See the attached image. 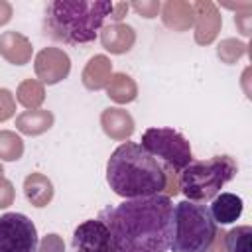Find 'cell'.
Returning a JSON list of instances; mask_svg holds the SVG:
<instances>
[{
  "label": "cell",
  "mask_w": 252,
  "mask_h": 252,
  "mask_svg": "<svg viewBox=\"0 0 252 252\" xmlns=\"http://www.w3.org/2000/svg\"><path fill=\"white\" fill-rule=\"evenodd\" d=\"M12 16V6L8 2H0V24H6Z\"/></svg>",
  "instance_id": "4316f807"
},
{
  "label": "cell",
  "mask_w": 252,
  "mask_h": 252,
  "mask_svg": "<svg viewBox=\"0 0 252 252\" xmlns=\"http://www.w3.org/2000/svg\"><path fill=\"white\" fill-rule=\"evenodd\" d=\"M0 53L14 65H24L32 57V43L18 32H4L0 35Z\"/></svg>",
  "instance_id": "4fadbf2b"
},
{
  "label": "cell",
  "mask_w": 252,
  "mask_h": 252,
  "mask_svg": "<svg viewBox=\"0 0 252 252\" xmlns=\"http://www.w3.org/2000/svg\"><path fill=\"white\" fill-rule=\"evenodd\" d=\"M118 252H167L173 228V203L167 195L126 199L104 213Z\"/></svg>",
  "instance_id": "6da1fadb"
},
{
  "label": "cell",
  "mask_w": 252,
  "mask_h": 252,
  "mask_svg": "<svg viewBox=\"0 0 252 252\" xmlns=\"http://www.w3.org/2000/svg\"><path fill=\"white\" fill-rule=\"evenodd\" d=\"M134 10L140 12L144 18H154L159 10V4L158 2H142V4H134Z\"/></svg>",
  "instance_id": "484cf974"
},
{
  "label": "cell",
  "mask_w": 252,
  "mask_h": 252,
  "mask_svg": "<svg viewBox=\"0 0 252 252\" xmlns=\"http://www.w3.org/2000/svg\"><path fill=\"white\" fill-rule=\"evenodd\" d=\"M124 12H128V4H118V6L112 8V14H110V16H112L114 20H120Z\"/></svg>",
  "instance_id": "83f0119b"
},
{
  "label": "cell",
  "mask_w": 252,
  "mask_h": 252,
  "mask_svg": "<svg viewBox=\"0 0 252 252\" xmlns=\"http://www.w3.org/2000/svg\"><path fill=\"white\" fill-rule=\"evenodd\" d=\"M24 193L33 207H45L53 197V185L45 175L30 173L24 181Z\"/></svg>",
  "instance_id": "9a60e30c"
},
{
  "label": "cell",
  "mask_w": 252,
  "mask_h": 252,
  "mask_svg": "<svg viewBox=\"0 0 252 252\" xmlns=\"http://www.w3.org/2000/svg\"><path fill=\"white\" fill-rule=\"evenodd\" d=\"M112 73V67H110V61L104 57V55H94L87 67H85V73H83V83L87 89H102L108 81H110V75Z\"/></svg>",
  "instance_id": "e0dca14e"
},
{
  "label": "cell",
  "mask_w": 252,
  "mask_h": 252,
  "mask_svg": "<svg viewBox=\"0 0 252 252\" xmlns=\"http://www.w3.org/2000/svg\"><path fill=\"white\" fill-rule=\"evenodd\" d=\"M165 173H181L193 161V152L183 134L173 128H148L140 144Z\"/></svg>",
  "instance_id": "8992f818"
},
{
  "label": "cell",
  "mask_w": 252,
  "mask_h": 252,
  "mask_svg": "<svg viewBox=\"0 0 252 252\" xmlns=\"http://www.w3.org/2000/svg\"><path fill=\"white\" fill-rule=\"evenodd\" d=\"M100 124L102 130L106 132V136H110L112 140H126L132 136L134 132V120L132 116L122 110V108H106L100 114Z\"/></svg>",
  "instance_id": "7c38bea8"
},
{
  "label": "cell",
  "mask_w": 252,
  "mask_h": 252,
  "mask_svg": "<svg viewBox=\"0 0 252 252\" xmlns=\"http://www.w3.org/2000/svg\"><path fill=\"white\" fill-rule=\"evenodd\" d=\"M100 41H102L104 49H108L110 53H126L132 49V45L136 41V33L130 26L116 22V24L102 28Z\"/></svg>",
  "instance_id": "8fae6325"
},
{
  "label": "cell",
  "mask_w": 252,
  "mask_h": 252,
  "mask_svg": "<svg viewBox=\"0 0 252 252\" xmlns=\"http://www.w3.org/2000/svg\"><path fill=\"white\" fill-rule=\"evenodd\" d=\"M106 93H108V96L112 100H116L120 104L122 102H130V100L136 98V85L128 75L116 73V75L110 77V81L106 85Z\"/></svg>",
  "instance_id": "ac0fdd59"
},
{
  "label": "cell",
  "mask_w": 252,
  "mask_h": 252,
  "mask_svg": "<svg viewBox=\"0 0 252 252\" xmlns=\"http://www.w3.org/2000/svg\"><path fill=\"white\" fill-rule=\"evenodd\" d=\"M215 240L217 222L207 205L187 199L173 205L171 252H211Z\"/></svg>",
  "instance_id": "277c9868"
},
{
  "label": "cell",
  "mask_w": 252,
  "mask_h": 252,
  "mask_svg": "<svg viewBox=\"0 0 252 252\" xmlns=\"http://www.w3.org/2000/svg\"><path fill=\"white\" fill-rule=\"evenodd\" d=\"M244 203L234 193H219L209 207V213L217 224H230L240 219Z\"/></svg>",
  "instance_id": "30bf717a"
},
{
  "label": "cell",
  "mask_w": 252,
  "mask_h": 252,
  "mask_svg": "<svg viewBox=\"0 0 252 252\" xmlns=\"http://www.w3.org/2000/svg\"><path fill=\"white\" fill-rule=\"evenodd\" d=\"M199 8L205 12H197L193 8V16H197V41L199 43H211L220 28V16L211 2H199Z\"/></svg>",
  "instance_id": "5bb4252c"
},
{
  "label": "cell",
  "mask_w": 252,
  "mask_h": 252,
  "mask_svg": "<svg viewBox=\"0 0 252 252\" xmlns=\"http://www.w3.org/2000/svg\"><path fill=\"white\" fill-rule=\"evenodd\" d=\"M14 201V191H12V183L8 179H4L0 175V209L8 207Z\"/></svg>",
  "instance_id": "d4e9b609"
},
{
  "label": "cell",
  "mask_w": 252,
  "mask_h": 252,
  "mask_svg": "<svg viewBox=\"0 0 252 252\" xmlns=\"http://www.w3.org/2000/svg\"><path fill=\"white\" fill-rule=\"evenodd\" d=\"M37 252H65V246L57 234H47V236H43Z\"/></svg>",
  "instance_id": "cb8c5ba5"
},
{
  "label": "cell",
  "mask_w": 252,
  "mask_h": 252,
  "mask_svg": "<svg viewBox=\"0 0 252 252\" xmlns=\"http://www.w3.org/2000/svg\"><path fill=\"white\" fill-rule=\"evenodd\" d=\"M24 154V142L18 134L14 132H0V159H6V161H14V159H20Z\"/></svg>",
  "instance_id": "44dd1931"
},
{
  "label": "cell",
  "mask_w": 252,
  "mask_h": 252,
  "mask_svg": "<svg viewBox=\"0 0 252 252\" xmlns=\"http://www.w3.org/2000/svg\"><path fill=\"white\" fill-rule=\"evenodd\" d=\"M0 252H37V230L22 213L0 215Z\"/></svg>",
  "instance_id": "52a82bcc"
},
{
  "label": "cell",
  "mask_w": 252,
  "mask_h": 252,
  "mask_svg": "<svg viewBox=\"0 0 252 252\" xmlns=\"http://www.w3.org/2000/svg\"><path fill=\"white\" fill-rule=\"evenodd\" d=\"M18 100L26 106V108H32L35 110L41 102H43V87L41 83L33 81V79H28L24 81L20 87H18Z\"/></svg>",
  "instance_id": "ffe728a7"
},
{
  "label": "cell",
  "mask_w": 252,
  "mask_h": 252,
  "mask_svg": "<svg viewBox=\"0 0 252 252\" xmlns=\"http://www.w3.org/2000/svg\"><path fill=\"white\" fill-rule=\"evenodd\" d=\"M236 161L230 156H215L209 159H193L179 173V191L187 201L215 199L222 185L236 175Z\"/></svg>",
  "instance_id": "5b68a950"
},
{
  "label": "cell",
  "mask_w": 252,
  "mask_h": 252,
  "mask_svg": "<svg viewBox=\"0 0 252 252\" xmlns=\"http://www.w3.org/2000/svg\"><path fill=\"white\" fill-rule=\"evenodd\" d=\"M51 124H53V114L49 110H41V108L26 110L16 118L18 130L28 136H37V134L49 130Z\"/></svg>",
  "instance_id": "2e32d148"
},
{
  "label": "cell",
  "mask_w": 252,
  "mask_h": 252,
  "mask_svg": "<svg viewBox=\"0 0 252 252\" xmlns=\"http://www.w3.org/2000/svg\"><path fill=\"white\" fill-rule=\"evenodd\" d=\"M69 55L57 47H45L35 57V75L39 77L41 83L55 85L69 75Z\"/></svg>",
  "instance_id": "9c48e42d"
},
{
  "label": "cell",
  "mask_w": 252,
  "mask_h": 252,
  "mask_svg": "<svg viewBox=\"0 0 252 252\" xmlns=\"http://www.w3.org/2000/svg\"><path fill=\"white\" fill-rule=\"evenodd\" d=\"M0 175H2V165H0Z\"/></svg>",
  "instance_id": "f1b7e54d"
},
{
  "label": "cell",
  "mask_w": 252,
  "mask_h": 252,
  "mask_svg": "<svg viewBox=\"0 0 252 252\" xmlns=\"http://www.w3.org/2000/svg\"><path fill=\"white\" fill-rule=\"evenodd\" d=\"M14 108H16V102L12 93L8 89H0V122L8 120L14 114Z\"/></svg>",
  "instance_id": "603a6c76"
},
{
  "label": "cell",
  "mask_w": 252,
  "mask_h": 252,
  "mask_svg": "<svg viewBox=\"0 0 252 252\" xmlns=\"http://www.w3.org/2000/svg\"><path fill=\"white\" fill-rule=\"evenodd\" d=\"M106 181L124 199L150 197L167 191V173L136 142L120 144L108 158Z\"/></svg>",
  "instance_id": "7a4b0ae2"
},
{
  "label": "cell",
  "mask_w": 252,
  "mask_h": 252,
  "mask_svg": "<svg viewBox=\"0 0 252 252\" xmlns=\"http://www.w3.org/2000/svg\"><path fill=\"white\" fill-rule=\"evenodd\" d=\"M75 252H118L112 234L102 219H89L73 232Z\"/></svg>",
  "instance_id": "ba28073f"
},
{
  "label": "cell",
  "mask_w": 252,
  "mask_h": 252,
  "mask_svg": "<svg viewBox=\"0 0 252 252\" xmlns=\"http://www.w3.org/2000/svg\"><path fill=\"white\" fill-rule=\"evenodd\" d=\"M112 2L98 0H55L45 10V33L71 45L91 43L112 14Z\"/></svg>",
  "instance_id": "3957f363"
},
{
  "label": "cell",
  "mask_w": 252,
  "mask_h": 252,
  "mask_svg": "<svg viewBox=\"0 0 252 252\" xmlns=\"http://www.w3.org/2000/svg\"><path fill=\"white\" fill-rule=\"evenodd\" d=\"M244 43L236 41V39H224L220 45H219V57L224 59L226 63H234L242 53H244Z\"/></svg>",
  "instance_id": "7402d4cb"
},
{
  "label": "cell",
  "mask_w": 252,
  "mask_h": 252,
  "mask_svg": "<svg viewBox=\"0 0 252 252\" xmlns=\"http://www.w3.org/2000/svg\"><path fill=\"white\" fill-rule=\"evenodd\" d=\"M222 236L226 252H252V226H234Z\"/></svg>",
  "instance_id": "d6986e66"
}]
</instances>
